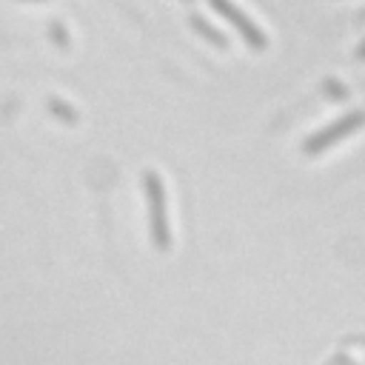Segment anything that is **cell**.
<instances>
[{
	"instance_id": "obj_3",
	"label": "cell",
	"mask_w": 365,
	"mask_h": 365,
	"mask_svg": "<svg viewBox=\"0 0 365 365\" xmlns=\"http://www.w3.org/2000/svg\"><path fill=\"white\" fill-rule=\"evenodd\" d=\"M208 6L220 14V17H225L237 31H240V37L245 40V46L248 48H254V51H262L265 46H268V37H265V31L242 11V9H237L231 0H208Z\"/></svg>"
},
{
	"instance_id": "obj_5",
	"label": "cell",
	"mask_w": 365,
	"mask_h": 365,
	"mask_svg": "<svg viewBox=\"0 0 365 365\" xmlns=\"http://www.w3.org/2000/svg\"><path fill=\"white\" fill-rule=\"evenodd\" d=\"M46 106H48V114H54L60 123L74 125V123L80 120L77 108H74V106H68V103H66V100H60V97H48V100H46Z\"/></svg>"
},
{
	"instance_id": "obj_1",
	"label": "cell",
	"mask_w": 365,
	"mask_h": 365,
	"mask_svg": "<svg viewBox=\"0 0 365 365\" xmlns=\"http://www.w3.org/2000/svg\"><path fill=\"white\" fill-rule=\"evenodd\" d=\"M143 194L148 202V228H151V242L157 251L171 248V225H168V205H165V185L160 174L145 171L143 174Z\"/></svg>"
},
{
	"instance_id": "obj_4",
	"label": "cell",
	"mask_w": 365,
	"mask_h": 365,
	"mask_svg": "<svg viewBox=\"0 0 365 365\" xmlns=\"http://www.w3.org/2000/svg\"><path fill=\"white\" fill-rule=\"evenodd\" d=\"M188 23H191V29L200 34V37H205L211 46H217V48H228V37L220 31V29H214L205 17H200V14H191L188 17Z\"/></svg>"
},
{
	"instance_id": "obj_8",
	"label": "cell",
	"mask_w": 365,
	"mask_h": 365,
	"mask_svg": "<svg viewBox=\"0 0 365 365\" xmlns=\"http://www.w3.org/2000/svg\"><path fill=\"white\" fill-rule=\"evenodd\" d=\"M356 60H365V40L356 46Z\"/></svg>"
},
{
	"instance_id": "obj_7",
	"label": "cell",
	"mask_w": 365,
	"mask_h": 365,
	"mask_svg": "<svg viewBox=\"0 0 365 365\" xmlns=\"http://www.w3.org/2000/svg\"><path fill=\"white\" fill-rule=\"evenodd\" d=\"M322 91H325L328 97H334V100H345V97H348L345 86H342V83H336V80H325V83H322Z\"/></svg>"
},
{
	"instance_id": "obj_6",
	"label": "cell",
	"mask_w": 365,
	"mask_h": 365,
	"mask_svg": "<svg viewBox=\"0 0 365 365\" xmlns=\"http://www.w3.org/2000/svg\"><path fill=\"white\" fill-rule=\"evenodd\" d=\"M48 37H51L60 48H68V43H71V40H68V31L63 29V23H60V20H51V26H48Z\"/></svg>"
},
{
	"instance_id": "obj_2",
	"label": "cell",
	"mask_w": 365,
	"mask_h": 365,
	"mask_svg": "<svg viewBox=\"0 0 365 365\" xmlns=\"http://www.w3.org/2000/svg\"><path fill=\"white\" fill-rule=\"evenodd\" d=\"M362 125H365V111H351V114H345V117L334 120L331 125L319 128L317 134L305 137V143H302V154H308V157H317V154L328 151L331 145L342 143L345 137H351L354 131H359Z\"/></svg>"
},
{
	"instance_id": "obj_9",
	"label": "cell",
	"mask_w": 365,
	"mask_h": 365,
	"mask_svg": "<svg viewBox=\"0 0 365 365\" xmlns=\"http://www.w3.org/2000/svg\"><path fill=\"white\" fill-rule=\"evenodd\" d=\"M31 3H40V0H31Z\"/></svg>"
},
{
	"instance_id": "obj_10",
	"label": "cell",
	"mask_w": 365,
	"mask_h": 365,
	"mask_svg": "<svg viewBox=\"0 0 365 365\" xmlns=\"http://www.w3.org/2000/svg\"><path fill=\"white\" fill-rule=\"evenodd\" d=\"M182 3H191V0H182Z\"/></svg>"
}]
</instances>
